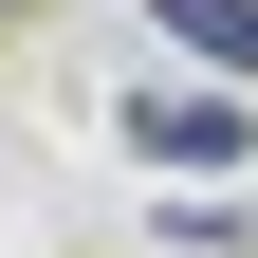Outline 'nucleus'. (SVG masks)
Returning <instances> with one entry per match:
<instances>
[{
    "label": "nucleus",
    "instance_id": "f257e3e1",
    "mask_svg": "<svg viewBox=\"0 0 258 258\" xmlns=\"http://www.w3.org/2000/svg\"><path fill=\"white\" fill-rule=\"evenodd\" d=\"M129 148L148 166H184V184H221V166H258V92H129Z\"/></svg>",
    "mask_w": 258,
    "mask_h": 258
},
{
    "label": "nucleus",
    "instance_id": "f03ea898",
    "mask_svg": "<svg viewBox=\"0 0 258 258\" xmlns=\"http://www.w3.org/2000/svg\"><path fill=\"white\" fill-rule=\"evenodd\" d=\"M184 55H203V92H258V0H148Z\"/></svg>",
    "mask_w": 258,
    "mask_h": 258
}]
</instances>
